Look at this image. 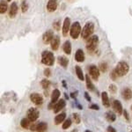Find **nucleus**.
Here are the masks:
<instances>
[{
	"label": "nucleus",
	"instance_id": "nucleus-1",
	"mask_svg": "<svg viewBox=\"0 0 132 132\" xmlns=\"http://www.w3.org/2000/svg\"><path fill=\"white\" fill-rule=\"evenodd\" d=\"M98 42H99V37L97 35H92L91 37H89L86 41V45L87 51L89 53L94 52L97 48Z\"/></svg>",
	"mask_w": 132,
	"mask_h": 132
},
{
	"label": "nucleus",
	"instance_id": "nucleus-2",
	"mask_svg": "<svg viewBox=\"0 0 132 132\" xmlns=\"http://www.w3.org/2000/svg\"><path fill=\"white\" fill-rule=\"evenodd\" d=\"M42 63L45 65L52 66L55 63V56L54 54L50 51L45 50L42 54Z\"/></svg>",
	"mask_w": 132,
	"mask_h": 132
},
{
	"label": "nucleus",
	"instance_id": "nucleus-3",
	"mask_svg": "<svg viewBox=\"0 0 132 132\" xmlns=\"http://www.w3.org/2000/svg\"><path fill=\"white\" fill-rule=\"evenodd\" d=\"M114 71L117 73V75L119 77H122V76H125L126 74L129 72V64L126 63V62L124 61H121L119 62L118 63H117L116 69H114Z\"/></svg>",
	"mask_w": 132,
	"mask_h": 132
},
{
	"label": "nucleus",
	"instance_id": "nucleus-4",
	"mask_svg": "<svg viewBox=\"0 0 132 132\" xmlns=\"http://www.w3.org/2000/svg\"><path fill=\"white\" fill-rule=\"evenodd\" d=\"M93 31H94V25L93 22H87L85 25L84 28L81 32V36L83 39H88L90 36L93 35Z\"/></svg>",
	"mask_w": 132,
	"mask_h": 132
},
{
	"label": "nucleus",
	"instance_id": "nucleus-5",
	"mask_svg": "<svg viewBox=\"0 0 132 132\" xmlns=\"http://www.w3.org/2000/svg\"><path fill=\"white\" fill-rule=\"evenodd\" d=\"M82 32L81 30V26H80L79 22H74L71 27V30H70V34L72 39H78L80 33Z\"/></svg>",
	"mask_w": 132,
	"mask_h": 132
},
{
	"label": "nucleus",
	"instance_id": "nucleus-6",
	"mask_svg": "<svg viewBox=\"0 0 132 132\" xmlns=\"http://www.w3.org/2000/svg\"><path fill=\"white\" fill-rule=\"evenodd\" d=\"M40 113L38 111V109H36L35 108H31L27 110V116L31 122H35L38 118H39Z\"/></svg>",
	"mask_w": 132,
	"mask_h": 132
},
{
	"label": "nucleus",
	"instance_id": "nucleus-7",
	"mask_svg": "<svg viewBox=\"0 0 132 132\" xmlns=\"http://www.w3.org/2000/svg\"><path fill=\"white\" fill-rule=\"evenodd\" d=\"M60 94H61L60 91H59L58 89H55V90L52 92V94H51V101H50V106L48 107V109H53L54 105L56 103L59 99V97H60Z\"/></svg>",
	"mask_w": 132,
	"mask_h": 132
},
{
	"label": "nucleus",
	"instance_id": "nucleus-8",
	"mask_svg": "<svg viewBox=\"0 0 132 132\" xmlns=\"http://www.w3.org/2000/svg\"><path fill=\"white\" fill-rule=\"evenodd\" d=\"M47 129H48V125L44 122L36 123V124H33L30 127L31 131H38V132H44L47 130Z\"/></svg>",
	"mask_w": 132,
	"mask_h": 132
},
{
	"label": "nucleus",
	"instance_id": "nucleus-9",
	"mask_svg": "<svg viewBox=\"0 0 132 132\" xmlns=\"http://www.w3.org/2000/svg\"><path fill=\"white\" fill-rule=\"evenodd\" d=\"M30 100L33 103H35V105H37V106H40L43 103V98H42L41 94H39V93H32L30 95Z\"/></svg>",
	"mask_w": 132,
	"mask_h": 132
},
{
	"label": "nucleus",
	"instance_id": "nucleus-10",
	"mask_svg": "<svg viewBox=\"0 0 132 132\" xmlns=\"http://www.w3.org/2000/svg\"><path fill=\"white\" fill-rule=\"evenodd\" d=\"M89 74L91 75L92 78L93 80H97L99 79V77H100V71L98 69V67L96 65H91L89 67Z\"/></svg>",
	"mask_w": 132,
	"mask_h": 132
},
{
	"label": "nucleus",
	"instance_id": "nucleus-11",
	"mask_svg": "<svg viewBox=\"0 0 132 132\" xmlns=\"http://www.w3.org/2000/svg\"><path fill=\"white\" fill-rule=\"evenodd\" d=\"M71 30V19L69 17H66L63 20V35L67 36L69 31Z\"/></svg>",
	"mask_w": 132,
	"mask_h": 132
},
{
	"label": "nucleus",
	"instance_id": "nucleus-12",
	"mask_svg": "<svg viewBox=\"0 0 132 132\" xmlns=\"http://www.w3.org/2000/svg\"><path fill=\"white\" fill-rule=\"evenodd\" d=\"M54 36H55L54 33H53L52 30H48L43 34V35H42V41H43V42L45 44H48V42H50L52 41Z\"/></svg>",
	"mask_w": 132,
	"mask_h": 132
},
{
	"label": "nucleus",
	"instance_id": "nucleus-13",
	"mask_svg": "<svg viewBox=\"0 0 132 132\" xmlns=\"http://www.w3.org/2000/svg\"><path fill=\"white\" fill-rule=\"evenodd\" d=\"M113 109L116 111L118 114H122L123 113V108H122V103H121L119 101H117V100H116V101H113Z\"/></svg>",
	"mask_w": 132,
	"mask_h": 132
},
{
	"label": "nucleus",
	"instance_id": "nucleus-14",
	"mask_svg": "<svg viewBox=\"0 0 132 132\" xmlns=\"http://www.w3.org/2000/svg\"><path fill=\"white\" fill-rule=\"evenodd\" d=\"M65 105H66V103H65L64 100H63V99L59 100V101L54 105L53 111H54V113H58L59 111H61V110L65 107Z\"/></svg>",
	"mask_w": 132,
	"mask_h": 132
},
{
	"label": "nucleus",
	"instance_id": "nucleus-15",
	"mask_svg": "<svg viewBox=\"0 0 132 132\" xmlns=\"http://www.w3.org/2000/svg\"><path fill=\"white\" fill-rule=\"evenodd\" d=\"M50 46H51V48L53 50H57L60 46V37L58 35H56L53 37L52 41L50 42Z\"/></svg>",
	"mask_w": 132,
	"mask_h": 132
},
{
	"label": "nucleus",
	"instance_id": "nucleus-16",
	"mask_svg": "<svg viewBox=\"0 0 132 132\" xmlns=\"http://www.w3.org/2000/svg\"><path fill=\"white\" fill-rule=\"evenodd\" d=\"M57 8V0H48L47 4V10L50 12H53Z\"/></svg>",
	"mask_w": 132,
	"mask_h": 132
},
{
	"label": "nucleus",
	"instance_id": "nucleus-17",
	"mask_svg": "<svg viewBox=\"0 0 132 132\" xmlns=\"http://www.w3.org/2000/svg\"><path fill=\"white\" fill-rule=\"evenodd\" d=\"M18 5H17V4L14 2V3H12V5L10 6V9H9V15L11 18H14V17L16 16L17 12H18Z\"/></svg>",
	"mask_w": 132,
	"mask_h": 132
},
{
	"label": "nucleus",
	"instance_id": "nucleus-18",
	"mask_svg": "<svg viewBox=\"0 0 132 132\" xmlns=\"http://www.w3.org/2000/svg\"><path fill=\"white\" fill-rule=\"evenodd\" d=\"M75 59L77 62H79V63H82V62L85 61V53L82 50H78L75 53Z\"/></svg>",
	"mask_w": 132,
	"mask_h": 132
},
{
	"label": "nucleus",
	"instance_id": "nucleus-19",
	"mask_svg": "<svg viewBox=\"0 0 132 132\" xmlns=\"http://www.w3.org/2000/svg\"><path fill=\"white\" fill-rule=\"evenodd\" d=\"M101 99H102V104H103L104 107L109 108L110 107V101L108 95L106 92H102L101 93Z\"/></svg>",
	"mask_w": 132,
	"mask_h": 132
},
{
	"label": "nucleus",
	"instance_id": "nucleus-20",
	"mask_svg": "<svg viewBox=\"0 0 132 132\" xmlns=\"http://www.w3.org/2000/svg\"><path fill=\"white\" fill-rule=\"evenodd\" d=\"M122 98L126 101H129L132 98V91L129 88H124L122 92Z\"/></svg>",
	"mask_w": 132,
	"mask_h": 132
},
{
	"label": "nucleus",
	"instance_id": "nucleus-21",
	"mask_svg": "<svg viewBox=\"0 0 132 132\" xmlns=\"http://www.w3.org/2000/svg\"><path fill=\"white\" fill-rule=\"evenodd\" d=\"M65 117H66L65 113H61V114H59L58 116H56V117H55V120H54L55 124L58 125V124H60V123H62L63 121H64Z\"/></svg>",
	"mask_w": 132,
	"mask_h": 132
},
{
	"label": "nucleus",
	"instance_id": "nucleus-22",
	"mask_svg": "<svg viewBox=\"0 0 132 132\" xmlns=\"http://www.w3.org/2000/svg\"><path fill=\"white\" fill-rule=\"evenodd\" d=\"M63 51H64V53L66 55H71V43L70 42V41H66L64 43H63Z\"/></svg>",
	"mask_w": 132,
	"mask_h": 132
},
{
	"label": "nucleus",
	"instance_id": "nucleus-23",
	"mask_svg": "<svg viewBox=\"0 0 132 132\" xmlns=\"http://www.w3.org/2000/svg\"><path fill=\"white\" fill-rule=\"evenodd\" d=\"M105 117L109 122H114V121L116 120V114H114V112H112V111H108V112L106 113Z\"/></svg>",
	"mask_w": 132,
	"mask_h": 132
},
{
	"label": "nucleus",
	"instance_id": "nucleus-24",
	"mask_svg": "<svg viewBox=\"0 0 132 132\" xmlns=\"http://www.w3.org/2000/svg\"><path fill=\"white\" fill-rule=\"evenodd\" d=\"M75 71H76V74H77V77L78 78V79L81 80V81H84L85 77H84V73H83V71H82L81 68H80L79 66H76Z\"/></svg>",
	"mask_w": 132,
	"mask_h": 132
},
{
	"label": "nucleus",
	"instance_id": "nucleus-25",
	"mask_svg": "<svg viewBox=\"0 0 132 132\" xmlns=\"http://www.w3.org/2000/svg\"><path fill=\"white\" fill-rule=\"evenodd\" d=\"M58 63H59V64L61 66H63V68H67L68 63H69V60H68V58L65 56H59Z\"/></svg>",
	"mask_w": 132,
	"mask_h": 132
},
{
	"label": "nucleus",
	"instance_id": "nucleus-26",
	"mask_svg": "<svg viewBox=\"0 0 132 132\" xmlns=\"http://www.w3.org/2000/svg\"><path fill=\"white\" fill-rule=\"evenodd\" d=\"M86 86H87V89L90 91H94L95 90V87L93 86V82L91 81L90 79V77L89 75H86Z\"/></svg>",
	"mask_w": 132,
	"mask_h": 132
},
{
	"label": "nucleus",
	"instance_id": "nucleus-27",
	"mask_svg": "<svg viewBox=\"0 0 132 132\" xmlns=\"http://www.w3.org/2000/svg\"><path fill=\"white\" fill-rule=\"evenodd\" d=\"M30 122H31V121L29 120L27 117V118H23L20 122V126L22 127L23 129H28V128L30 127Z\"/></svg>",
	"mask_w": 132,
	"mask_h": 132
},
{
	"label": "nucleus",
	"instance_id": "nucleus-28",
	"mask_svg": "<svg viewBox=\"0 0 132 132\" xmlns=\"http://www.w3.org/2000/svg\"><path fill=\"white\" fill-rule=\"evenodd\" d=\"M7 9H8L7 2L2 0L1 3H0V12H1V13H5L6 11H7Z\"/></svg>",
	"mask_w": 132,
	"mask_h": 132
},
{
	"label": "nucleus",
	"instance_id": "nucleus-29",
	"mask_svg": "<svg viewBox=\"0 0 132 132\" xmlns=\"http://www.w3.org/2000/svg\"><path fill=\"white\" fill-rule=\"evenodd\" d=\"M41 85H42V88L47 90V89H48V87H50V82L48 81V79H42L41 81Z\"/></svg>",
	"mask_w": 132,
	"mask_h": 132
},
{
	"label": "nucleus",
	"instance_id": "nucleus-30",
	"mask_svg": "<svg viewBox=\"0 0 132 132\" xmlns=\"http://www.w3.org/2000/svg\"><path fill=\"white\" fill-rule=\"evenodd\" d=\"M60 27H61V20H55L54 22H53V27H54L55 30L59 31L60 30Z\"/></svg>",
	"mask_w": 132,
	"mask_h": 132
},
{
	"label": "nucleus",
	"instance_id": "nucleus-31",
	"mask_svg": "<svg viewBox=\"0 0 132 132\" xmlns=\"http://www.w3.org/2000/svg\"><path fill=\"white\" fill-rule=\"evenodd\" d=\"M71 119H67V120H65L64 122H63L62 128H63V129H67L68 128L71 127Z\"/></svg>",
	"mask_w": 132,
	"mask_h": 132
},
{
	"label": "nucleus",
	"instance_id": "nucleus-32",
	"mask_svg": "<svg viewBox=\"0 0 132 132\" xmlns=\"http://www.w3.org/2000/svg\"><path fill=\"white\" fill-rule=\"evenodd\" d=\"M27 9H28V5H27V1H23L22 4H21V11H22L23 12H26L27 11Z\"/></svg>",
	"mask_w": 132,
	"mask_h": 132
},
{
	"label": "nucleus",
	"instance_id": "nucleus-33",
	"mask_svg": "<svg viewBox=\"0 0 132 132\" xmlns=\"http://www.w3.org/2000/svg\"><path fill=\"white\" fill-rule=\"evenodd\" d=\"M72 116H73V120L74 122H75L77 124H78V123H80V117H79V114H77V113H74L73 114H72Z\"/></svg>",
	"mask_w": 132,
	"mask_h": 132
},
{
	"label": "nucleus",
	"instance_id": "nucleus-34",
	"mask_svg": "<svg viewBox=\"0 0 132 132\" xmlns=\"http://www.w3.org/2000/svg\"><path fill=\"white\" fill-rule=\"evenodd\" d=\"M100 70H101L102 72L107 71V70H108V63H101V64H100Z\"/></svg>",
	"mask_w": 132,
	"mask_h": 132
},
{
	"label": "nucleus",
	"instance_id": "nucleus-35",
	"mask_svg": "<svg viewBox=\"0 0 132 132\" xmlns=\"http://www.w3.org/2000/svg\"><path fill=\"white\" fill-rule=\"evenodd\" d=\"M118 77L119 76L117 75V73L116 72V71H114V70L111 72V73H110V78H111L112 80H116V78H118Z\"/></svg>",
	"mask_w": 132,
	"mask_h": 132
},
{
	"label": "nucleus",
	"instance_id": "nucleus-36",
	"mask_svg": "<svg viewBox=\"0 0 132 132\" xmlns=\"http://www.w3.org/2000/svg\"><path fill=\"white\" fill-rule=\"evenodd\" d=\"M109 91L112 93H116L117 91V87L116 86V85H110L109 86Z\"/></svg>",
	"mask_w": 132,
	"mask_h": 132
},
{
	"label": "nucleus",
	"instance_id": "nucleus-37",
	"mask_svg": "<svg viewBox=\"0 0 132 132\" xmlns=\"http://www.w3.org/2000/svg\"><path fill=\"white\" fill-rule=\"evenodd\" d=\"M44 75L46 77H50L51 75V71L50 69H48V68H47V69L44 70Z\"/></svg>",
	"mask_w": 132,
	"mask_h": 132
},
{
	"label": "nucleus",
	"instance_id": "nucleus-38",
	"mask_svg": "<svg viewBox=\"0 0 132 132\" xmlns=\"http://www.w3.org/2000/svg\"><path fill=\"white\" fill-rule=\"evenodd\" d=\"M89 108H91V109H94V110H99V109H100L99 106L95 105V104H93V105H90V106H89Z\"/></svg>",
	"mask_w": 132,
	"mask_h": 132
},
{
	"label": "nucleus",
	"instance_id": "nucleus-39",
	"mask_svg": "<svg viewBox=\"0 0 132 132\" xmlns=\"http://www.w3.org/2000/svg\"><path fill=\"white\" fill-rule=\"evenodd\" d=\"M107 131L108 132H116V129H114V128H113L112 126H108L107 129Z\"/></svg>",
	"mask_w": 132,
	"mask_h": 132
},
{
	"label": "nucleus",
	"instance_id": "nucleus-40",
	"mask_svg": "<svg viewBox=\"0 0 132 132\" xmlns=\"http://www.w3.org/2000/svg\"><path fill=\"white\" fill-rule=\"evenodd\" d=\"M123 114H124V117L127 121L129 120V113H128L126 110H123Z\"/></svg>",
	"mask_w": 132,
	"mask_h": 132
},
{
	"label": "nucleus",
	"instance_id": "nucleus-41",
	"mask_svg": "<svg viewBox=\"0 0 132 132\" xmlns=\"http://www.w3.org/2000/svg\"><path fill=\"white\" fill-rule=\"evenodd\" d=\"M85 97H86V99L87 100V101H91V97L89 96V93H87V92L85 93Z\"/></svg>",
	"mask_w": 132,
	"mask_h": 132
},
{
	"label": "nucleus",
	"instance_id": "nucleus-42",
	"mask_svg": "<svg viewBox=\"0 0 132 132\" xmlns=\"http://www.w3.org/2000/svg\"><path fill=\"white\" fill-rule=\"evenodd\" d=\"M76 95H78V92H75V93H71V98H75Z\"/></svg>",
	"mask_w": 132,
	"mask_h": 132
},
{
	"label": "nucleus",
	"instance_id": "nucleus-43",
	"mask_svg": "<svg viewBox=\"0 0 132 132\" xmlns=\"http://www.w3.org/2000/svg\"><path fill=\"white\" fill-rule=\"evenodd\" d=\"M85 132H92V131H90V130H88V129H87V130H86Z\"/></svg>",
	"mask_w": 132,
	"mask_h": 132
},
{
	"label": "nucleus",
	"instance_id": "nucleus-44",
	"mask_svg": "<svg viewBox=\"0 0 132 132\" xmlns=\"http://www.w3.org/2000/svg\"><path fill=\"white\" fill-rule=\"evenodd\" d=\"M7 1H8V2H10V1H12V0H7Z\"/></svg>",
	"mask_w": 132,
	"mask_h": 132
},
{
	"label": "nucleus",
	"instance_id": "nucleus-45",
	"mask_svg": "<svg viewBox=\"0 0 132 132\" xmlns=\"http://www.w3.org/2000/svg\"><path fill=\"white\" fill-rule=\"evenodd\" d=\"M131 132H132V130H131Z\"/></svg>",
	"mask_w": 132,
	"mask_h": 132
},
{
	"label": "nucleus",
	"instance_id": "nucleus-46",
	"mask_svg": "<svg viewBox=\"0 0 132 132\" xmlns=\"http://www.w3.org/2000/svg\"><path fill=\"white\" fill-rule=\"evenodd\" d=\"M131 108H132V107H131Z\"/></svg>",
	"mask_w": 132,
	"mask_h": 132
}]
</instances>
